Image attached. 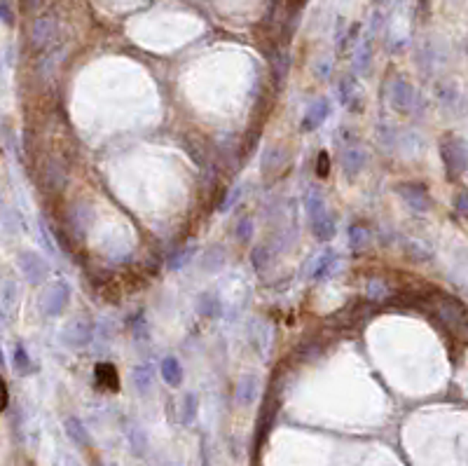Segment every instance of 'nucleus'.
Returning a JSON list of instances; mask_svg holds the SVG:
<instances>
[{"instance_id":"obj_10","label":"nucleus","mask_w":468,"mask_h":466,"mask_svg":"<svg viewBox=\"0 0 468 466\" xmlns=\"http://www.w3.org/2000/svg\"><path fill=\"white\" fill-rule=\"evenodd\" d=\"M328 113H330V104H328V99H318V101H314V104L307 108V113L302 115V122H300V129L305 134H309L314 132V129H318L321 124L325 122V117H328Z\"/></svg>"},{"instance_id":"obj_30","label":"nucleus","mask_w":468,"mask_h":466,"mask_svg":"<svg viewBox=\"0 0 468 466\" xmlns=\"http://www.w3.org/2000/svg\"><path fill=\"white\" fill-rule=\"evenodd\" d=\"M242 192H244V187H242V185H237V187H234V190L230 192V195L225 197V202L220 204V213L230 211V209L234 207V204L239 202V197H242Z\"/></svg>"},{"instance_id":"obj_29","label":"nucleus","mask_w":468,"mask_h":466,"mask_svg":"<svg viewBox=\"0 0 468 466\" xmlns=\"http://www.w3.org/2000/svg\"><path fill=\"white\" fill-rule=\"evenodd\" d=\"M267 255H270V251H267L265 246H258L253 251V258H250V260H253V265H255V270H258V272H262L267 265H270V258H267Z\"/></svg>"},{"instance_id":"obj_35","label":"nucleus","mask_w":468,"mask_h":466,"mask_svg":"<svg viewBox=\"0 0 468 466\" xmlns=\"http://www.w3.org/2000/svg\"><path fill=\"white\" fill-rule=\"evenodd\" d=\"M94 466H101V462H94Z\"/></svg>"},{"instance_id":"obj_14","label":"nucleus","mask_w":468,"mask_h":466,"mask_svg":"<svg viewBox=\"0 0 468 466\" xmlns=\"http://www.w3.org/2000/svg\"><path fill=\"white\" fill-rule=\"evenodd\" d=\"M338 96H340V104L342 106H347L349 110H361V108L356 106V101L361 104V96H358V87H356V80L349 75V78H344V80L340 82V89H338Z\"/></svg>"},{"instance_id":"obj_26","label":"nucleus","mask_w":468,"mask_h":466,"mask_svg":"<svg viewBox=\"0 0 468 466\" xmlns=\"http://www.w3.org/2000/svg\"><path fill=\"white\" fill-rule=\"evenodd\" d=\"M234 235H237L239 244H246V242H250V237H253V218H248V215H244V218H239L237 227H234Z\"/></svg>"},{"instance_id":"obj_17","label":"nucleus","mask_w":468,"mask_h":466,"mask_svg":"<svg viewBox=\"0 0 468 466\" xmlns=\"http://www.w3.org/2000/svg\"><path fill=\"white\" fill-rule=\"evenodd\" d=\"M12 366L14 371L19 375H31L36 373V363L31 361V356H28V349L24 345H16L14 351H12Z\"/></svg>"},{"instance_id":"obj_34","label":"nucleus","mask_w":468,"mask_h":466,"mask_svg":"<svg viewBox=\"0 0 468 466\" xmlns=\"http://www.w3.org/2000/svg\"><path fill=\"white\" fill-rule=\"evenodd\" d=\"M466 202H468V197L466 195H459L456 197V211H459L461 218H466L468 211H466Z\"/></svg>"},{"instance_id":"obj_6","label":"nucleus","mask_w":468,"mask_h":466,"mask_svg":"<svg viewBox=\"0 0 468 466\" xmlns=\"http://www.w3.org/2000/svg\"><path fill=\"white\" fill-rule=\"evenodd\" d=\"M64 342L68 347H73V349H82V347H87L91 342V338H94V328H91L89 321L84 319H73L68 326L64 328Z\"/></svg>"},{"instance_id":"obj_27","label":"nucleus","mask_w":468,"mask_h":466,"mask_svg":"<svg viewBox=\"0 0 468 466\" xmlns=\"http://www.w3.org/2000/svg\"><path fill=\"white\" fill-rule=\"evenodd\" d=\"M16 21V12L12 0H0V24L5 26H14Z\"/></svg>"},{"instance_id":"obj_20","label":"nucleus","mask_w":468,"mask_h":466,"mask_svg":"<svg viewBox=\"0 0 468 466\" xmlns=\"http://www.w3.org/2000/svg\"><path fill=\"white\" fill-rule=\"evenodd\" d=\"M338 267V255L333 251H325L321 258L316 260V267H314V279H325V277H330V272Z\"/></svg>"},{"instance_id":"obj_8","label":"nucleus","mask_w":468,"mask_h":466,"mask_svg":"<svg viewBox=\"0 0 468 466\" xmlns=\"http://www.w3.org/2000/svg\"><path fill=\"white\" fill-rule=\"evenodd\" d=\"M389 94H391V104H393V108H396V110L412 113L414 101H417V94H414V87L408 80H403V78L393 80Z\"/></svg>"},{"instance_id":"obj_22","label":"nucleus","mask_w":468,"mask_h":466,"mask_svg":"<svg viewBox=\"0 0 468 466\" xmlns=\"http://www.w3.org/2000/svg\"><path fill=\"white\" fill-rule=\"evenodd\" d=\"M305 211L309 218H316V215H321L323 211H328L325 209V200L321 195V190H309L305 197Z\"/></svg>"},{"instance_id":"obj_18","label":"nucleus","mask_w":468,"mask_h":466,"mask_svg":"<svg viewBox=\"0 0 468 466\" xmlns=\"http://www.w3.org/2000/svg\"><path fill=\"white\" fill-rule=\"evenodd\" d=\"M131 380H134V386L141 391V394H148V391L152 389V382H155L152 366H136L134 373H131Z\"/></svg>"},{"instance_id":"obj_4","label":"nucleus","mask_w":468,"mask_h":466,"mask_svg":"<svg viewBox=\"0 0 468 466\" xmlns=\"http://www.w3.org/2000/svg\"><path fill=\"white\" fill-rule=\"evenodd\" d=\"M68 303H71V286L66 281H52L43 293V312L47 316H59L61 312L66 310Z\"/></svg>"},{"instance_id":"obj_24","label":"nucleus","mask_w":468,"mask_h":466,"mask_svg":"<svg viewBox=\"0 0 468 466\" xmlns=\"http://www.w3.org/2000/svg\"><path fill=\"white\" fill-rule=\"evenodd\" d=\"M283 162V150L281 148H270V150L265 152V162H262V174H272L274 169H279Z\"/></svg>"},{"instance_id":"obj_31","label":"nucleus","mask_w":468,"mask_h":466,"mask_svg":"<svg viewBox=\"0 0 468 466\" xmlns=\"http://www.w3.org/2000/svg\"><path fill=\"white\" fill-rule=\"evenodd\" d=\"M330 172V162H328V152H321L318 155V164H316V174L321 176V178H325Z\"/></svg>"},{"instance_id":"obj_21","label":"nucleus","mask_w":468,"mask_h":466,"mask_svg":"<svg viewBox=\"0 0 468 466\" xmlns=\"http://www.w3.org/2000/svg\"><path fill=\"white\" fill-rule=\"evenodd\" d=\"M368 244H370L368 227L361 225V223L351 225L349 227V246L353 248V251H365V248H368Z\"/></svg>"},{"instance_id":"obj_25","label":"nucleus","mask_w":468,"mask_h":466,"mask_svg":"<svg viewBox=\"0 0 468 466\" xmlns=\"http://www.w3.org/2000/svg\"><path fill=\"white\" fill-rule=\"evenodd\" d=\"M197 408H199V401H197V394H187L185 399H183V424H192L197 417Z\"/></svg>"},{"instance_id":"obj_16","label":"nucleus","mask_w":468,"mask_h":466,"mask_svg":"<svg viewBox=\"0 0 468 466\" xmlns=\"http://www.w3.org/2000/svg\"><path fill=\"white\" fill-rule=\"evenodd\" d=\"M255 394H258V380L253 375H246L237 386V403L239 406H250L255 401Z\"/></svg>"},{"instance_id":"obj_7","label":"nucleus","mask_w":468,"mask_h":466,"mask_svg":"<svg viewBox=\"0 0 468 466\" xmlns=\"http://www.w3.org/2000/svg\"><path fill=\"white\" fill-rule=\"evenodd\" d=\"M56 31H59L56 19H52V16H40V19L33 21V26H31V45L36 49L49 47L56 38Z\"/></svg>"},{"instance_id":"obj_15","label":"nucleus","mask_w":468,"mask_h":466,"mask_svg":"<svg viewBox=\"0 0 468 466\" xmlns=\"http://www.w3.org/2000/svg\"><path fill=\"white\" fill-rule=\"evenodd\" d=\"M64 429H66L68 439L75 443V445H80V447H89V431L84 429V424L80 422L78 417H68V419H66V424H64Z\"/></svg>"},{"instance_id":"obj_13","label":"nucleus","mask_w":468,"mask_h":466,"mask_svg":"<svg viewBox=\"0 0 468 466\" xmlns=\"http://www.w3.org/2000/svg\"><path fill=\"white\" fill-rule=\"evenodd\" d=\"M309 223H312L314 237H316L318 242H328L335 237V220L328 211H323L321 215H316V218H309Z\"/></svg>"},{"instance_id":"obj_33","label":"nucleus","mask_w":468,"mask_h":466,"mask_svg":"<svg viewBox=\"0 0 468 466\" xmlns=\"http://www.w3.org/2000/svg\"><path fill=\"white\" fill-rule=\"evenodd\" d=\"M187 253H190V251H178V253H176V258H171L169 265L174 267V270H178V267L185 263V260H190V255H187Z\"/></svg>"},{"instance_id":"obj_2","label":"nucleus","mask_w":468,"mask_h":466,"mask_svg":"<svg viewBox=\"0 0 468 466\" xmlns=\"http://www.w3.org/2000/svg\"><path fill=\"white\" fill-rule=\"evenodd\" d=\"M438 316L445 321V326L452 328L456 335H461L464 338L466 335V328H468V321H466V307L461 300L456 298H441L438 300Z\"/></svg>"},{"instance_id":"obj_12","label":"nucleus","mask_w":468,"mask_h":466,"mask_svg":"<svg viewBox=\"0 0 468 466\" xmlns=\"http://www.w3.org/2000/svg\"><path fill=\"white\" fill-rule=\"evenodd\" d=\"M94 382L99 386H104L108 391H117L119 389V377L113 363H96L94 368Z\"/></svg>"},{"instance_id":"obj_9","label":"nucleus","mask_w":468,"mask_h":466,"mask_svg":"<svg viewBox=\"0 0 468 466\" xmlns=\"http://www.w3.org/2000/svg\"><path fill=\"white\" fill-rule=\"evenodd\" d=\"M365 160H368V155H365L363 148L358 145V143H351V145H347L344 150H342L340 167H342V172H344V176H349V178H356V176L363 172Z\"/></svg>"},{"instance_id":"obj_23","label":"nucleus","mask_w":468,"mask_h":466,"mask_svg":"<svg viewBox=\"0 0 468 466\" xmlns=\"http://www.w3.org/2000/svg\"><path fill=\"white\" fill-rule=\"evenodd\" d=\"M370 61H373V40L365 38L361 47L356 49V71L365 75L370 71Z\"/></svg>"},{"instance_id":"obj_11","label":"nucleus","mask_w":468,"mask_h":466,"mask_svg":"<svg viewBox=\"0 0 468 466\" xmlns=\"http://www.w3.org/2000/svg\"><path fill=\"white\" fill-rule=\"evenodd\" d=\"M159 373H162V380H164V382H167L169 386H180V384H183V377H185L180 361L176 359V356H171V354H169V356H164V359H162Z\"/></svg>"},{"instance_id":"obj_28","label":"nucleus","mask_w":468,"mask_h":466,"mask_svg":"<svg viewBox=\"0 0 468 466\" xmlns=\"http://www.w3.org/2000/svg\"><path fill=\"white\" fill-rule=\"evenodd\" d=\"M222 263H225V255H222V248H220V246H213V248H211V251L207 253L204 267H209V270H220Z\"/></svg>"},{"instance_id":"obj_1","label":"nucleus","mask_w":468,"mask_h":466,"mask_svg":"<svg viewBox=\"0 0 468 466\" xmlns=\"http://www.w3.org/2000/svg\"><path fill=\"white\" fill-rule=\"evenodd\" d=\"M441 157L445 164V172H447L449 180H459L466 174V145L461 139L456 136H445L441 143Z\"/></svg>"},{"instance_id":"obj_5","label":"nucleus","mask_w":468,"mask_h":466,"mask_svg":"<svg viewBox=\"0 0 468 466\" xmlns=\"http://www.w3.org/2000/svg\"><path fill=\"white\" fill-rule=\"evenodd\" d=\"M396 192L403 197L405 204H408L410 209H414V211H429L433 207V200H431V192L429 187L424 183H417V180H410V183H398L396 185Z\"/></svg>"},{"instance_id":"obj_19","label":"nucleus","mask_w":468,"mask_h":466,"mask_svg":"<svg viewBox=\"0 0 468 466\" xmlns=\"http://www.w3.org/2000/svg\"><path fill=\"white\" fill-rule=\"evenodd\" d=\"M197 310L202 312L204 316H220L222 312V303L215 293H202L197 300Z\"/></svg>"},{"instance_id":"obj_32","label":"nucleus","mask_w":468,"mask_h":466,"mask_svg":"<svg viewBox=\"0 0 468 466\" xmlns=\"http://www.w3.org/2000/svg\"><path fill=\"white\" fill-rule=\"evenodd\" d=\"M8 403H10V394H8V384H5V380H3V375H0V412L8 408Z\"/></svg>"},{"instance_id":"obj_3","label":"nucleus","mask_w":468,"mask_h":466,"mask_svg":"<svg viewBox=\"0 0 468 466\" xmlns=\"http://www.w3.org/2000/svg\"><path fill=\"white\" fill-rule=\"evenodd\" d=\"M16 265H19V270H21V275H24V279L28 283H33V286H40V283L47 279V275H49V263L40 253H36V251L19 253V258H16Z\"/></svg>"}]
</instances>
